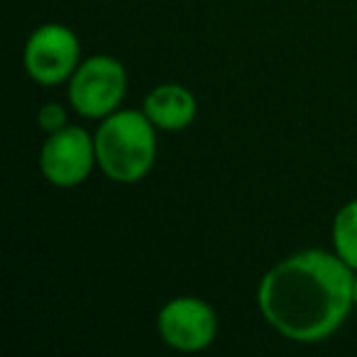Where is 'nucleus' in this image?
<instances>
[{"label": "nucleus", "mask_w": 357, "mask_h": 357, "mask_svg": "<svg viewBox=\"0 0 357 357\" xmlns=\"http://www.w3.org/2000/svg\"><path fill=\"white\" fill-rule=\"evenodd\" d=\"M142 113L164 132H181L196 120V96L181 84H159L144 96Z\"/></svg>", "instance_id": "7"}, {"label": "nucleus", "mask_w": 357, "mask_h": 357, "mask_svg": "<svg viewBox=\"0 0 357 357\" xmlns=\"http://www.w3.org/2000/svg\"><path fill=\"white\" fill-rule=\"evenodd\" d=\"M37 125H40V128L45 130L47 135H52V132H56V130L66 128V125H69V120H66L64 105H59V103L42 105L40 113H37Z\"/></svg>", "instance_id": "9"}, {"label": "nucleus", "mask_w": 357, "mask_h": 357, "mask_svg": "<svg viewBox=\"0 0 357 357\" xmlns=\"http://www.w3.org/2000/svg\"><path fill=\"white\" fill-rule=\"evenodd\" d=\"M69 103L81 118L103 120L120 110L128 93V71L115 56L96 54L79 64L69 79Z\"/></svg>", "instance_id": "3"}, {"label": "nucleus", "mask_w": 357, "mask_h": 357, "mask_svg": "<svg viewBox=\"0 0 357 357\" xmlns=\"http://www.w3.org/2000/svg\"><path fill=\"white\" fill-rule=\"evenodd\" d=\"M22 61L27 76L45 89L69 84L81 64V40L71 27L47 22L27 37Z\"/></svg>", "instance_id": "4"}, {"label": "nucleus", "mask_w": 357, "mask_h": 357, "mask_svg": "<svg viewBox=\"0 0 357 357\" xmlns=\"http://www.w3.org/2000/svg\"><path fill=\"white\" fill-rule=\"evenodd\" d=\"M96 164V139L79 125H66L47 135L40 149V169L56 189L81 186L91 176Z\"/></svg>", "instance_id": "5"}, {"label": "nucleus", "mask_w": 357, "mask_h": 357, "mask_svg": "<svg viewBox=\"0 0 357 357\" xmlns=\"http://www.w3.org/2000/svg\"><path fill=\"white\" fill-rule=\"evenodd\" d=\"M257 306L264 321L289 340H328L355 306V269L335 252L301 250L264 272Z\"/></svg>", "instance_id": "1"}, {"label": "nucleus", "mask_w": 357, "mask_h": 357, "mask_svg": "<svg viewBox=\"0 0 357 357\" xmlns=\"http://www.w3.org/2000/svg\"><path fill=\"white\" fill-rule=\"evenodd\" d=\"M157 331L169 347L178 352H201L218 337V316L199 296L169 298L157 316Z\"/></svg>", "instance_id": "6"}, {"label": "nucleus", "mask_w": 357, "mask_h": 357, "mask_svg": "<svg viewBox=\"0 0 357 357\" xmlns=\"http://www.w3.org/2000/svg\"><path fill=\"white\" fill-rule=\"evenodd\" d=\"M355 308H357V274H355Z\"/></svg>", "instance_id": "10"}, {"label": "nucleus", "mask_w": 357, "mask_h": 357, "mask_svg": "<svg viewBox=\"0 0 357 357\" xmlns=\"http://www.w3.org/2000/svg\"><path fill=\"white\" fill-rule=\"evenodd\" d=\"M333 252L357 272V199L347 201L333 218Z\"/></svg>", "instance_id": "8"}, {"label": "nucleus", "mask_w": 357, "mask_h": 357, "mask_svg": "<svg viewBox=\"0 0 357 357\" xmlns=\"http://www.w3.org/2000/svg\"><path fill=\"white\" fill-rule=\"evenodd\" d=\"M93 139L100 172L118 184H137L157 162V128L142 110L110 113Z\"/></svg>", "instance_id": "2"}]
</instances>
